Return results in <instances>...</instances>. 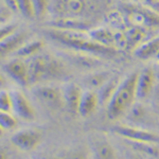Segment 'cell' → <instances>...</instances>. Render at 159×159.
Here are the masks:
<instances>
[{
  "label": "cell",
  "mask_w": 159,
  "mask_h": 159,
  "mask_svg": "<svg viewBox=\"0 0 159 159\" xmlns=\"http://www.w3.org/2000/svg\"><path fill=\"white\" fill-rule=\"evenodd\" d=\"M120 80L118 76L114 75V76H110V78L107 80L106 82L102 85L97 91V94H98V98H99V103L104 105L109 102V100L111 99L112 94L114 92L116 91L117 87L119 86L120 84Z\"/></svg>",
  "instance_id": "cell-18"
},
{
  "label": "cell",
  "mask_w": 159,
  "mask_h": 159,
  "mask_svg": "<svg viewBox=\"0 0 159 159\" xmlns=\"http://www.w3.org/2000/svg\"><path fill=\"white\" fill-rule=\"evenodd\" d=\"M42 135L36 129H22L14 133L11 137V142L15 148L24 152H30L38 145Z\"/></svg>",
  "instance_id": "cell-8"
},
{
  "label": "cell",
  "mask_w": 159,
  "mask_h": 159,
  "mask_svg": "<svg viewBox=\"0 0 159 159\" xmlns=\"http://www.w3.org/2000/svg\"><path fill=\"white\" fill-rule=\"evenodd\" d=\"M3 2L7 6V10H10V11H12L14 13L19 12V7H18L17 0H3Z\"/></svg>",
  "instance_id": "cell-29"
},
{
  "label": "cell",
  "mask_w": 159,
  "mask_h": 159,
  "mask_svg": "<svg viewBox=\"0 0 159 159\" xmlns=\"http://www.w3.org/2000/svg\"><path fill=\"white\" fill-rule=\"evenodd\" d=\"M9 18V15L6 11L0 9V25H4V22L7 21V19Z\"/></svg>",
  "instance_id": "cell-30"
},
{
  "label": "cell",
  "mask_w": 159,
  "mask_h": 159,
  "mask_svg": "<svg viewBox=\"0 0 159 159\" xmlns=\"http://www.w3.org/2000/svg\"><path fill=\"white\" fill-rule=\"evenodd\" d=\"M0 110L12 111V97L10 91L1 89L0 90Z\"/></svg>",
  "instance_id": "cell-26"
},
{
  "label": "cell",
  "mask_w": 159,
  "mask_h": 159,
  "mask_svg": "<svg viewBox=\"0 0 159 159\" xmlns=\"http://www.w3.org/2000/svg\"><path fill=\"white\" fill-rule=\"evenodd\" d=\"M17 31L16 25L14 24H4L0 25V40H2L4 37L9 36L10 34Z\"/></svg>",
  "instance_id": "cell-28"
},
{
  "label": "cell",
  "mask_w": 159,
  "mask_h": 159,
  "mask_svg": "<svg viewBox=\"0 0 159 159\" xmlns=\"http://www.w3.org/2000/svg\"><path fill=\"white\" fill-rule=\"evenodd\" d=\"M156 75L154 68L147 67L138 73L136 83V94L137 100H144L151 94L156 86Z\"/></svg>",
  "instance_id": "cell-10"
},
{
  "label": "cell",
  "mask_w": 159,
  "mask_h": 159,
  "mask_svg": "<svg viewBox=\"0 0 159 159\" xmlns=\"http://www.w3.org/2000/svg\"><path fill=\"white\" fill-rule=\"evenodd\" d=\"M156 90V93H157V96L159 97V82H158V84L155 86V88H154Z\"/></svg>",
  "instance_id": "cell-34"
},
{
  "label": "cell",
  "mask_w": 159,
  "mask_h": 159,
  "mask_svg": "<svg viewBox=\"0 0 159 159\" xmlns=\"http://www.w3.org/2000/svg\"><path fill=\"white\" fill-rule=\"evenodd\" d=\"M88 35L90 36V38L93 42L98 43L100 45L114 48L115 32H111L108 28H104V27L92 28L88 32Z\"/></svg>",
  "instance_id": "cell-19"
},
{
  "label": "cell",
  "mask_w": 159,
  "mask_h": 159,
  "mask_svg": "<svg viewBox=\"0 0 159 159\" xmlns=\"http://www.w3.org/2000/svg\"><path fill=\"white\" fill-rule=\"evenodd\" d=\"M139 72L129 74L123 81L120 82L111 99L107 103V117L110 120H117L123 116L137 100L136 83Z\"/></svg>",
  "instance_id": "cell-3"
},
{
  "label": "cell",
  "mask_w": 159,
  "mask_h": 159,
  "mask_svg": "<svg viewBox=\"0 0 159 159\" xmlns=\"http://www.w3.org/2000/svg\"><path fill=\"white\" fill-rule=\"evenodd\" d=\"M155 60L157 61V63H159V51H158L157 54H156V56H155Z\"/></svg>",
  "instance_id": "cell-35"
},
{
  "label": "cell",
  "mask_w": 159,
  "mask_h": 159,
  "mask_svg": "<svg viewBox=\"0 0 159 159\" xmlns=\"http://www.w3.org/2000/svg\"><path fill=\"white\" fill-rule=\"evenodd\" d=\"M43 47H45V43L40 39L27 40V42L14 53V56L27 60V58H30V57H32V56L42 52Z\"/></svg>",
  "instance_id": "cell-17"
},
{
  "label": "cell",
  "mask_w": 159,
  "mask_h": 159,
  "mask_svg": "<svg viewBox=\"0 0 159 159\" xmlns=\"http://www.w3.org/2000/svg\"><path fill=\"white\" fill-rule=\"evenodd\" d=\"M154 71H155V75H156V81L159 82V63L157 64L155 68H154Z\"/></svg>",
  "instance_id": "cell-31"
},
{
  "label": "cell",
  "mask_w": 159,
  "mask_h": 159,
  "mask_svg": "<svg viewBox=\"0 0 159 159\" xmlns=\"http://www.w3.org/2000/svg\"><path fill=\"white\" fill-rule=\"evenodd\" d=\"M12 97V111L24 121H33L35 119V109L27 97L18 89L10 90Z\"/></svg>",
  "instance_id": "cell-7"
},
{
  "label": "cell",
  "mask_w": 159,
  "mask_h": 159,
  "mask_svg": "<svg viewBox=\"0 0 159 159\" xmlns=\"http://www.w3.org/2000/svg\"><path fill=\"white\" fill-rule=\"evenodd\" d=\"M130 148L138 151L139 153L148 157L158 158L159 157V148L155 143H148V142H135V141H127Z\"/></svg>",
  "instance_id": "cell-21"
},
{
  "label": "cell",
  "mask_w": 159,
  "mask_h": 159,
  "mask_svg": "<svg viewBox=\"0 0 159 159\" xmlns=\"http://www.w3.org/2000/svg\"><path fill=\"white\" fill-rule=\"evenodd\" d=\"M112 132L120 136L124 140L135 141V142H148L159 144V135L151 130L143 129L140 127L129 126V125H116Z\"/></svg>",
  "instance_id": "cell-5"
},
{
  "label": "cell",
  "mask_w": 159,
  "mask_h": 159,
  "mask_svg": "<svg viewBox=\"0 0 159 159\" xmlns=\"http://www.w3.org/2000/svg\"><path fill=\"white\" fill-rule=\"evenodd\" d=\"M33 6H34L35 16L40 17L47 12L48 7H49V0H32Z\"/></svg>",
  "instance_id": "cell-27"
},
{
  "label": "cell",
  "mask_w": 159,
  "mask_h": 159,
  "mask_svg": "<svg viewBox=\"0 0 159 159\" xmlns=\"http://www.w3.org/2000/svg\"><path fill=\"white\" fill-rule=\"evenodd\" d=\"M159 51V36L150 38V39L142 42L139 46L134 49V54L136 57L140 60H150L155 58L156 54Z\"/></svg>",
  "instance_id": "cell-16"
},
{
  "label": "cell",
  "mask_w": 159,
  "mask_h": 159,
  "mask_svg": "<svg viewBox=\"0 0 159 159\" xmlns=\"http://www.w3.org/2000/svg\"><path fill=\"white\" fill-rule=\"evenodd\" d=\"M32 93L39 103L50 109L56 110L65 106L61 88L56 86L50 85L48 83L37 84L33 87Z\"/></svg>",
  "instance_id": "cell-4"
},
{
  "label": "cell",
  "mask_w": 159,
  "mask_h": 159,
  "mask_svg": "<svg viewBox=\"0 0 159 159\" xmlns=\"http://www.w3.org/2000/svg\"><path fill=\"white\" fill-rule=\"evenodd\" d=\"M154 10L139 9V7H129L126 12L132 22L138 27H153V25H159V17L156 13L153 12Z\"/></svg>",
  "instance_id": "cell-12"
},
{
  "label": "cell",
  "mask_w": 159,
  "mask_h": 159,
  "mask_svg": "<svg viewBox=\"0 0 159 159\" xmlns=\"http://www.w3.org/2000/svg\"><path fill=\"white\" fill-rule=\"evenodd\" d=\"M3 130H4V129H2V127H1V126H0V137H1V136H2V135H3Z\"/></svg>",
  "instance_id": "cell-36"
},
{
  "label": "cell",
  "mask_w": 159,
  "mask_h": 159,
  "mask_svg": "<svg viewBox=\"0 0 159 159\" xmlns=\"http://www.w3.org/2000/svg\"><path fill=\"white\" fill-rule=\"evenodd\" d=\"M125 36H126V47H132L133 49H135L137 46H139L142 43V39L144 37V33L142 31V28L135 25L133 28H129L125 32Z\"/></svg>",
  "instance_id": "cell-22"
},
{
  "label": "cell",
  "mask_w": 159,
  "mask_h": 159,
  "mask_svg": "<svg viewBox=\"0 0 159 159\" xmlns=\"http://www.w3.org/2000/svg\"><path fill=\"white\" fill-rule=\"evenodd\" d=\"M49 28L65 31L89 32L93 25L90 21L82 17H56L48 24Z\"/></svg>",
  "instance_id": "cell-9"
},
{
  "label": "cell",
  "mask_w": 159,
  "mask_h": 159,
  "mask_svg": "<svg viewBox=\"0 0 159 159\" xmlns=\"http://www.w3.org/2000/svg\"><path fill=\"white\" fill-rule=\"evenodd\" d=\"M46 33L52 40L75 52L87 53L90 55H112L116 51L112 47H107L93 42L88 35V32L65 31L49 28Z\"/></svg>",
  "instance_id": "cell-2"
},
{
  "label": "cell",
  "mask_w": 159,
  "mask_h": 159,
  "mask_svg": "<svg viewBox=\"0 0 159 159\" xmlns=\"http://www.w3.org/2000/svg\"><path fill=\"white\" fill-rule=\"evenodd\" d=\"M57 17H81L85 10L84 0H56Z\"/></svg>",
  "instance_id": "cell-14"
},
{
  "label": "cell",
  "mask_w": 159,
  "mask_h": 159,
  "mask_svg": "<svg viewBox=\"0 0 159 159\" xmlns=\"http://www.w3.org/2000/svg\"><path fill=\"white\" fill-rule=\"evenodd\" d=\"M158 1H159V0H158Z\"/></svg>",
  "instance_id": "cell-37"
},
{
  "label": "cell",
  "mask_w": 159,
  "mask_h": 159,
  "mask_svg": "<svg viewBox=\"0 0 159 159\" xmlns=\"http://www.w3.org/2000/svg\"><path fill=\"white\" fill-rule=\"evenodd\" d=\"M28 40V34L21 31H15L9 36L0 40V61L14 53Z\"/></svg>",
  "instance_id": "cell-11"
},
{
  "label": "cell",
  "mask_w": 159,
  "mask_h": 159,
  "mask_svg": "<svg viewBox=\"0 0 159 159\" xmlns=\"http://www.w3.org/2000/svg\"><path fill=\"white\" fill-rule=\"evenodd\" d=\"M3 71L19 86H30L29 70L27 61L24 58L14 56L3 65Z\"/></svg>",
  "instance_id": "cell-6"
},
{
  "label": "cell",
  "mask_w": 159,
  "mask_h": 159,
  "mask_svg": "<svg viewBox=\"0 0 159 159\" xmlns=\"http://www.w3.org/2000/svg\"><path fill=\"white\" fill-rule=\"evenodd\" d=\"M94 158L96 159H115L116 154L111 145L106 141H98L92 147Z\"/></svg>",
  "instance_id": "cell-20"
},
{
  "label": "cell",
  "mask_w": 159,
  "mask_h": 159,
  "mask_svg": "<svg viewBox=\"0 0 159 159\" xmlns=\"http://www.w3.org/2000/svg\"><path fill=\"white\" fill-rule=\"evenodd\" d=\"M99 98L97 91L92 90V89H86L83 90L81 100L79 103V109L78 114L80 116L86 118L89 117L94 112L99 105Z\"/></svg>",
  "instance_id": "cell-15"
},
{
  "label": "cell",
  "mask_w": 159,
  "mask_h": 159,
  "mask_svg": "<svg viewBox=\"0 0 159 159\" xmlns=\"http://www.w3.org/2000/svg\"><path fill=\"white\" fill-rule=\"evenodd\" d=\"M0 159H7V156L2 150H0Z\"/></svg>",
  "instance_id": "cell-32"
},
{
  "label": "cell",
  "mask_w": 159,
  "mask_h": 159,
  "mask_svg": "<svg viewBox=\"0 0 159 159\" xmlns=\"http://www.w3.org/2000/svg\"><path fill=\"white\" fill-rule=\"evenodd\" d=\"M61 91L65 107H67V109L72 114H78L79 103L83 93L81 86L73 82H68L61 87Z\"/></svg>",
  "instance_id": "cell-13"
},
{
  "label": "cell",
  "mask_w": 159,
  "mask_h": 159,
  "mask_svg": "<svg viewBox=\"0 0 159 159\" xmlns=\"http://www.w3.org/2000/svg\"><path fill=\"white\" fill-rule=\"evenodd\" d=\"M110 76L111 75L108 72H97L89 75L85 80V84L87 86H89V89H92V90L99 89Z\"/></svg>",
  "instance_id": "cell-23"
},
{
  "label": "cell",
  "mask_w": 159,
  "mask_h": 159,
  "mask_svg": "<svg viewBox=\"0 0 159 159\" xmlns=\"http://www.w3.org/2000/svg\"><path fill=\"white\" fill-rule=\"evenodd\" d=\"M17 124V120L11 111H2L0 110V126L4 130L13 129Z\"/></svg>",
  "instance_id": "cell-24"
},
{
  "label": "cell",
  "mask_w": 159,
  "mask_h": 159,
  "mask_svg": "<svg viewBox=\"0 0 159 159\" xmlns=\"http://www.w3.org/2000/svg\"><path fill=\"white\" fill-rule=\"evenodd\" d=\"M29 70L30 85L63 80L68 75L67 69L60 58L49 53H38L25 60Z\"/></svg>",
  "instance_id": "cell-1"
},
{
  "label": "cell",
  "mask_w": 159,
  "mask_h": 159,
  "mask_svg": "<svg viewBox=\"0 0 159 159\" xmlns=\"http://www.w3.org/2000/svg\"><path fill=\"white\" fill-rule=\"evenodd\" d=\"M4 83H6V82H4L3 76H2L1 74H0V87H1V86H3V85H4Z\"/></svg>",
  "instance_id": "cell-33"
},
{
  "label": "cell",
  "mask_w": 159,
  "mask_h": 159,
  "mask_svg": "<svg viewBox=\"0 0 159 159\" xmlns=\"http://www.w3.org/2000/svg\"><path fill=\"white\" fill-rule=\"evenodd\" d=\"M19 7V13H21L22 16L25 18H33L35 17L34 6L32 0H17Z\"/></svg>",
  "instance_id": "cell-25"
}]
</instances>
